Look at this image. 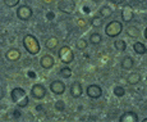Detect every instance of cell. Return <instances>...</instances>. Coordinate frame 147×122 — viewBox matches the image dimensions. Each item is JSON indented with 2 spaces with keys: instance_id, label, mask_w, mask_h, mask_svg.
<instances>
[{
  "instance_id": "cell-1",
  "label": "cell",
  "mask_w": 147,
  "mask_h": 122,
  "mask_svg": "<svg viewBox=\"0 0 147 122\" xmlns=\"http://www.w3.org/2000/svg\"><path fill=\"white\" fill-rule=\"evenodd\" d=\"M10 96H12V100L17 104L18 107H27L28 106V96L24 91V89L22 87H14L10 93Z\"/></svg>"
},
{
  "instance_id": "cell-2",
  "label": "cell",
  "mask_w": 147,
  "mask_h": 122,
  "mask_svg": "<svg viewBox=\"0 0 147 122\" xmlns=\"http://www.w3.org/2000/svg\"><path fill=\"white\" fill-rule=\"evenodd\" d=\"M23 45H24V48H26L27 52L32 55L38 54V52H40V44H38L37 39H36L33 35H26L24 36L23 37Z\"/></svg>"
},
{
  "instance_id": "cell-3",
  "label": "cell",
  "mask_w": 147,
  "mask_h": 122,
  "mask_svg": "<svg viewBox=\"0 0 147 122\" xmlns=\"http://www.w3.org/2000/svg\"><path fill=\"white\" fill-rule=\"evenodd\" d=\"M123 31V25L118 21H111L105 28V32L109 37H115V36L120 35Z\"/></svg>"
},
{
  "instance_id": "cell-4",
  "label": "cell",
  "mask_w": 147,
  "mask_h": 122,
  "mask_svg": "<svg viewBox=\"0 0 147 122\" xmlns=\"http://www.w3.org/2000/svg\"><path fill=\"white\" fill-rule=\"evenodd\" d=\"M59 58H60V61L63 62L64 64H69V63H72L73 59H74V53L72 52V49H70L69 46L64 45V46H61L60 50H59Z\"/></svg>"
},
{
  "instance_id": "cell-5",
  "label": "cell",
  "mask_w": 147,
  "mask_h": 122,
  "mask_svg": "<svg viewBox=\"0 0 147 122\" xmlns=\"http://www.w3.org/2000/svg\"><path fill=\"white\" fill-rule=\"evenodd\" d=\"M32 16H33V12L28 5H21L17 9V17L19 19H22V21H28V19L32 18Z\"/></svg>"
},
{
  "instance_id": "cell-6",
  "label": "cell",
  "mask_w": 147,
  "mask_h": 122,
  "mask_svg": "<svg viewBox=\"0 0 147 122\" xmlns=\"http://www.w3.org/2000/svg\"><path fill=\"white\" fill-rule=\"evenodd\" d=\"M31 94H32V96L35 99H42L46 95V89H45L44 85L36 84V85H33L32 89H31Z\"/></svg>"
},
{
  "instance_id": "cell-7",
  "label": "cell",
  "mask_w": 147,
  "mask_h": 122,
  "mask_svg": "<svg viewBox=\"0 0 147 122\" xmlns=\"http://www.w3.org/2000/svg\"><path fill=\"white\" fill-rule=\"evenodd\" d=\"M86 93L90 98L92 99H98L102 95V89H101L98 85H88L86 89Z\"/></svg>"
},
{
  "instance_id": "cell-8",
  "label": "cell",
  "mask_w": 147,
  "mask_h": 122,
  "mask_svg": "<svg viewBox=\"0 0 147 122\" xmlns=\"http://www.w3.org/2000/svg\"><path fill=\"white\" fill-rule=\"evenodd\" d=\"M50 90H51L54 94L61 95V94H64V91H65V84L59 81V80H55L50 84Z\"/></svg>"
},
{
  "instance_id": "cell-9",
  "label": "cell",
  "mask_w": 147,
  "mask_h": 122,
  "mask_svg": "<svg viewBox=\"0 0 147 122\" xmlns=\"http://www.w3.org/2000/svg\"><path fill=\"white\" fill-rule=\"evenodd\" d=\"M76 8V4L72 1V0H61L59 3V9L61 12H65V13H72Z\"/></svg>"
},
{
  "instance_id": "cell-10",
  "label": "cell",
  "mask_w": 147,
  "mask_h": 122,
  "mask_svg": "<svg viewBox=\"0 0 147 122\" xmlns=\"http://www.w3.org/2000/svg\"><path fill=\"white\" fill-rule=\"evenodd\" d=\"M134 18V13H133V9H132L131 5H125L121 10V19L124 22H131L132 19Z\"/></svg>"
},
{
  "instance_id": "cell-11",
  "label": "cell",
  "mask_w": 147,
  "mask_h": 122,
  "mask_svg": "<svg viewBox=\"0 0 147 122\" xmlns=\"http://www.w3.org/2000/svg\"><path fill=\"white\" fill-rule=\"evenodd\" d=\"M54 63H55V61H54V58H53L51 55H49V54L44 55V57H42V58L40 59L41 67L45 68V70H50V68L54 66Z\"/></svg>"
},
{
  "instance_id": "cell-12",
  "label": "cell",
  "mask_w": 147,
  "mask_h": 122,
  "mask_svg": "<svg viewBox=\"0 0 147 122\" xmlns=\"http://www.w3.org/2000/svg\"><path fill=\"white\" fill-rule=\"evenodd\" d=\"M82 93H83V90H82L81 82H77V81L73 82L72 86H70V94H72L73 98H80Z\"/></svg>"
},
{
  "instance_id": "cell-13",
  "label": "cell",
  "mask_w": 147,
  "mask_h": 122,
  "mask_svg": "<svg viewBox=\"0 0 147 122\" xmlns=\"http://www.w3.org/2000/svg\"><path fill=\"white\" fill-rule=\"evenodd\" d=\"M21 58V52H19L18 49H16V48H12V49H9L7 52V59L10 62H16L18 61V59Z\"/></svg>"
},
{
  "instance_id": "cell-14",
  "label": "cell",
  "mask_w": 147,
  "mask_h": 122,
  "mask_svg": "<svg viewBox=\"0 0 147 122\" xmlns=\"http://www.w3.org/2000/svg\"><path fill=\"white\" fill-rule=\"evenodd\" d=\"M120 122H137L138 121V116L134 112H127L123 116H120L119 118Z\"/></svg>"
},
{
  "instance_id": "cell-15",
  "label": "cell",
  "mask_w": 147,
  "mask_h": 122,
  "mask_svg": "<svg viewBox=\"0 0 147 122\" xmlns=\"http://www.w3.org/2000/svg\"><path fill=\"white\" fill-rule=\"evenodd\" d=\"M134 66V61L131 58V57H125V58L121 59V68L125 71H129L132 70Z\"/></svg>"
},
{
  "instance_id": "cell-16",
  "label": "cell",
  "mask_w": 147,
  "mask_h": 122,
  "mask_svg": "<svg viewBox=\"0 0 147 122\" xmlns=\"http://www.w3.org/2000/svg\"><path fill=\"white\" fill-rule=\"evenodd\" d=\"M127 81H128V84H131V85H137L138 82H141V75L138 72H132L131 75L128 76Z\"/></svg>"
},
{
  "instance_id": "cell-17",
  "label": "cell",
  "mask_w": 147,
  "mask_h": 122,
  "mask_svg": "<svg viewBox=\"0 0 147 122\" xmlns=\"http://www.w3.org/2000/svg\"><path fill=\"white\" fill-rule=\"evenodd\" d=\"M133 49H134V52L137 53V54H146V53H147L146 45L143 44V42H140V41H137L133 45Z\"/></svg>"
},
{
  "instance_id": "cell-18",
  "label": "cell",
  "mask_w": 147,
  "mask_h": 122,
  "mask_svg": "<svg viewBox=\"0 0 147 122\" xmlns=\"http://www.w3.org/2000/svg\"><path fill=\"white\" fill-rule=\"evenodd\" d=\"M58 44H59V41H58V39L56 37H49L46 40V42H45V46L47 48V49H50V50H53V49H55L56 46H58Z\"/></svg>"
},
{
  "instance_id": "cell-19",
  "label": "cell",
  "mask_w": 147,
  "mask_h": 122,
  "mask_svg": "<svg viewBox=\"0 0 147 122\" xmlns=\"http://www.w3.org/2000/svg\"><path fill=\"white\" fill-rule=\"evenodd\" d=\"M111 14H113V10L110 9L107 5H105V7H101L100 16L102 17V18H109V17H111Z\"/></svg>"
},
{
  "instance_id": "cell-20",
  "label": "cell",
  "mask_w": 147,
  "mask_h": 122,
  "mask_svg": "<svg viewBox=\"0 0 147 122\" xmlns=\"http://www.w3.org/2000/svg\"><path fill=\"white\" fill-rule=\"evenodd\" d=\"M114 46H115V49H117L118 52H124V50L127 49V44H125V41H124V40L115 41L114 42Z\"/></svg>"
},
{
  "instance_id": "cell-21",
  "label": "cell",
  "mask_w": 147,
  "mask_h": 122,
  "mask_svg": "<svg viewBox=\"0 0 147 122\" xmlns=\"http://www.w3.org/2000/svg\"><path fill=\"white\" fill-rule=\"evenodd\" d=\"M101 41V35L100 33H97V32H94V33H91V36H90V42L91 44H98V42Z\"/></svg>"
},
{
  "instance_id": "cell-22",
  "label": "cell",
  "mask_w": 147,
  "mask_h": 122,
  "mask_svg": "<svg viewBox=\"0 0 147 122\" xmlns=\"http://www.w3.org/2000/svg\"><path fill=\"white\" fill-rule=\"evenodd\" d=\"M127 33H128V36H131V37H137L138 36V28L134 27V26H131L127 28Z\"/></svg>"
},
{
  "instance_id": "cell-23",
  "label": "cell",
  "mask_w": 147,
  "mask_h": 122,
  "mask_svg": "<svg viewBox=\"0 0 147 122\" xmlns=\"http://www.w3.org/2000/svg\"><path fill=\"white\" fill-rule=\"evenodd\" d=\"M60 75L63 76L64 78H69V77H72V70H70V68H68V67L61 68V70H60Z\"/></svg>"
},
{
  "instance_id": "cell-24",
  "label": "cell",
  "mask_w": 147,
  "mask_h": 122,
  "mask_svg": "<svg viewBox=\"0 0 147 122\" xmlns=\"http://www.w3.org/2000/svg\"><path fill=\"white\" fill-rule=\"evenodd\" d=\"M87 45H88V42H87V40H84V39H80L77 41V48L80 50H84L87 48Z\"/></svg>"
},
{
  "instance_id": "cell-25",
  "label": "cell",
  "mask_w": 147,
  "mask_h": 122,
  "mask_svg": "<svg viewBox=\"0 0 147 122\" xmlns=\"http://www.w3.org/2000/svg\"><path fill=\"white\" fill-rule=\"evenodd\" d=\"M114 94L117 96H123L124 94H125V89L121 86H115L114 87Z\"/></svg>"
},
{
  "instance_id": "cell-26",
  "label": "cell",
  "mask_w": 147,
  "mask_h": 122,
  "mask_svg": "<svg viewBox=\"0 0 147 122\" xmlns=\"http://www.w3.org/2000/svg\"><path fill=\"white\" fill-rule=\"evenodd\" d=\"M5 5L9 8H13V7H17L19 4V0H4Z\"/></svg>"
},
{
  "instance_id": "cell-27",
  "label": "cell",
  "mask_w": 147,
  "mask_h": 122,
  "mask_svg": "<svg viewBox=\"0 0 147 122\" xmlns=\"http://www.w3.org/2000/svg\"><path fill=\"white\" fill-rule=\"evenodd\" d=\"M64 108H65V104H64L63 100H59L55 103V109L56 110H64Z\"/></svg>"
},
{
  "instance_id": "cell-28",
  "label": "cell",
  "mask_w": 147,
  "mask_h": 122,
  "mask_svg": "<svg viewBox=\"0 0 147 122\" xmlns=\"http://www.w3.org/2000/svg\"><path fill=\"white\" fill-rule=\"evenodd\" d=\"M92 26L94 27H101L102 26V21H101L100 18H97V17H95V18L92 19Z\"/></svg>"
},
{
  "instance_id": "cell-29",
  "label": "cell",
  "mask_w": 147,
  "mask_h": 122,
  "mask_svg": "<svg viewBox=\"0 0 147 122\" xmlns=\"http://www.w3.org/2000/svg\"><path fill=\"white\" fill-rule=\"evenodd\" d=\"M111 3H114V4H120V3H123L124 0H110Z\"/></svg>"
},
{
  "instance_id": "cell-30",
  "label": "cell",
  "mask_w": 147,
  "mask_h": 122,
  "mask_svg": "<svg viewBox=\"0 0 147 122\" xmlns=\"http://www.w3.org/2000/svg\"><path fill=\"white\" fill-rule=\"evenodd\" d=\"M145 37L147 39V27H146V30H145Z\"/></svg>"
},
{
  "instance_id": "cell-31",
  "label": "cell",
  "mask_w": 147,
  "mask_h": 122,
  "mask_svg": "<svg viewBox=\"0 0 147 122\" xmlns=\"http://www.w3.org/2000/svg\"><path fill=\"white\" fill-rule=\"evenodd\" d=\"M143 122H147V118H145V120H143Z\"/></svg>"
},
{
  "instance_id": "cell-32",
  "label": "cell",
  "mask_w": 147,
  "mask_h": 122,
  "mask_svg": "<svg viewBox=\"0 0 147 122\" xmlns=\"http://www.w3.org/2000/svg\"><path fill=\"white\" fill-rule=\"evenodd\" d=\"M0 57H1V53H0Z\"/></svg>"
}]
</instances>
